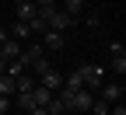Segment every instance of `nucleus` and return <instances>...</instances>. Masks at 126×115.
<instances>
[{"label": "nucleus", "instance_id": "1", "mask_svg": "<svg viewBox=\"0 0 126 115\" xmlns=\"http://www.w3.org/2000/svg\"><path fill=\"white\" fill-rule=\"evenodd\" d=\"M74 73H77V80H81V87H84V91H94V87H102V84H105L102 66H91V63H81Z\"/></svg>", "mask_w": 126, "mask_h": 115}, {"label": "nucleus", "instance_id": "2", "mask_svg": "<svg viewBox=\"0 0 126 115\" xmlns=\"http://www.w3.org/2000/svg\"><path fill=\"white\" fill-rule=\"evenodd\" d=\"M91 105H94V94H91V91H77V94L70 98V115H88Z\"/></svg>", "mask_w": 126, "mask_h": 115}, {"label": "nucleus", "instance_id": "3", "mask_svg": "<svg viewBox=\"0 0 126 115\" xmlns=\"http://www.w3.org/2000/svg\"><path fill=\"white\" fill-rule=\"evenodd\" d=\"M39 84H42V87H46V91H53V94H56V91H60V87H63V73H60V70H53V66H49V70H46V73H39Z\"/></svg>", "mask_w": 126, "mask_h": 115}, {"label": "nucleus", "instance_id": "4", "mask_svg": "<svg viewBox=\"0 0 126 115\" xmlns=\"http://www.w3.org/2000/svg\"><path fill=\"white\" fill-rule=\"evenodd\" d=\"M98 98H102L105 105H119V101H123V87H119V84H102V87H98Z\"/></svg>", "mask_w": 126, "mask_h": 115}, {"label": "nucleus", "instance_id": "5", "mask_svg": "<svg viewBox=\"0 0 126 115\" xmlns=\"http://www.w3.org/2000/svg\"><path fill=\"white\" fill-rule=\"evenodd\" d=\"M39 45L46 49V52H60V49H63V35H60V31H46Z\"/></svg>", "mask_w": 126, "mask_h": 115}, {"label": "nucleus", "instance_id": "6", "mask_svg": "<svg viewBox=\"0 0 126 115\" xmlns=\"http://www.w3.org/2000/svg\"><path fill=\"white\" fill-rule=\"evenodd\" d=\"M7 35H11L14 42H25V38L32 35V31H28V25H25V21H14V25L7 28Z\"/></svg>", "mask_w": 126, "mask_h": 115}, {"label": "nucleus", "instance_id": "7", "mask_svg": "<svg viewBox=\"0 0 126 115\" xmlns=\"http://www.w3.org/2000/svg\"><path fill=\"white\" fill-rule=\"evenodd\" d=\"M32 98H35V105H42V108H46V105L53 101V91H46L39 80H35V87H32Z\"/></svg>", "mask_w": 126, "mask_h": 115}, {"label": "nucleus", "instance_id": "8", "mask_svg": "<svg viewBox=\"0 0 126 115\" xmlns=\"http://www.w3.org/2000/svg\"><path fill=\"white\" fill-rule=\"evenodd\" d=\"M63 11H67V14H70V18L77 21V18H81V14L88 11V4H84V0H67V4H63Z\"/></svg>", "mask_w": 126, "mask_h": 115}, {"label": "nucleus", "instance_id": "9", "mask_svg": "<svg viewBox=\"0 0 126 115\" xmlns=\"http://www.w3.org/2000/svg\"><path fill=\"white\" fill-rule=\"evenodd\" d=\"M14 105H18V108H35V98H32V91H18V94H14Z\"/></svg>", "mask_w": 126, "mask_h": 115}, {"label": "nucleus", "instance_id": "10", "mask_svg": "<svg viewBox=\"0 0 126 115\" xmlns=\"http://www.w3.org/2000/svg\"><path fill=\"white\" fill-rule=\"evenodd\" d=\"M0 94H4V98H14V94H18V87H14V77L0 73Z\"/></svg>", "mask_w": 126, "mask_h": 115}, {"label": "nucleus", "instance_id": "11", "mask_svg": "<svg viewBox=\"0 0 126 115\" xmlns=\"http://www.w3.org/2000/svg\"><path fill=\"white\" fill-rule=\"evenodd\" d=\"M4 73H7V77H14V80H18V77H21V73H28V70H25V63H21V59H11V63H7V66H4Z\"/></svg>", "mask_w": 126, "mask_h": 115}, {"label": "nucleus", "instance_id": "12", "mask_svg": "<svg viewBox=\"0 0 126 115\" xmlns=\"http://www.w3.org/2000/svg\"><path fill=\"white\" fill-rule=\"evenodd\" d=\"M32 18H35V4H32V0H28V4H18V21H32Z\"/></svg>", "mask_w": 126, "mask_h": 115}, {"label": "nucleus", "instance_id": "13", "mask_svg": "<svg viewBox=\"0 0 126 115\" xmlns=\"http://www.w3.org/2000/svg\"><path fill=\"white\" fill-rule=\"evenodd\" d=\"M14 87H18V91H32V87H35V77H32V73H21L18 80H14Z\"/></svg>", "mask_w": 126, "mask_h": 115}, {"label": "nucleus", "instance_id": "14", "mask_svg": "<svg viewBox=\"0 0 126 115\" xmlns=\"http://www.w3.org/2000/svg\"><path fill=\"white\" fill-rule=\"evenodd\" d=\"M84 25H88V28H98V25H102L98 11H88V14H84Z\"/></svg>", "mask_w": 126, "mask_h": 115}, {"label": "nucleus", "instance_id": "15", "mask_svg": "<svg viewBox=\"0 0 126 115\" xmlns=\"http://www.w3.org/2000/svg\"><path fill=\"white\" fill-rule=\"evenodd\" d=\"M112 70H116L119 77L126 73V56H112Z\"/></svg>", "mask_w": 126, "mask_h": 115}, {"label": "nucleus", "instance_id": "16", "mask_svg": "<svg viewBox=\"0 0 126 115\" xmlns=\"http://www.w3.org/2000/svg\"><path fill=\"white\" fill-rule=\"evenodd\" d=\"M109 52H112V56H126V49H123V42H112V45H109Z\"/></svg>", "mask_w": 126, "mask_h": 115}, {"label": "nucleus", "instance_id": "17", "mask_svg": "<svg viewBox=\"0 0 126 115\" xmlns=\"http://www.w3.org/2000/svg\"><path fill=\"white\" fill-rule=\"evenodd\" d=\"M11 112V98H4V94H0V115H7Z\"/></svg>", "mask_w": 126, "mask_h": 115}, {"label": "nucleus", "instance_id": "18", "mask_svg": "<svg viewBox=\"0 0 126 115\" xmlns=\"http://www.w3.org/2000/svg\"><path fill=\"white\" fill-rule=\"evenodd\" d=\"M28 115H49V112H46L42 105H35V108H28Z\"/></svg>", "mask_w": 126, "mask_h": 115}, {"label": "nucleus", "instance_id": "19", "mask_svg": "<svg viewBox=\"0 0 126 115\" xmlns=\"http://www.w3.org/2000/svg\"><path fill=\"white\" fill-rule=\"evenodd\" d=\"M35 7H49V4H56V0H32Z\"/></svg>", "mask_w": 126, "mask_h": 115}, {"label": "nucleus", "instance_id": "20", "mask_svg": "<svg viewBox=\"0 0 126 115\" xmlns=\"http://www.w3.org/2000/svg\"><path fill=\"white\" fill-rule=\"evenodd\" d=\"M7 38H11V35H7V28H0V45H4Z\"/></svg>", "mask_w": 126, "mask_h": 115}, {"label": "nucleus", "instance_id": "21", "mask_svg": "<svg viewBox=\"0 0 126 115\" xmlns=\"http://www.w3.org/2000/svg\"><path fill=\"white\" fill-rule=\"evenodd\" d=\"M14 4H28V0H14Z\"/></svg>", "mask_w": 126, "mask_h": 115}, {"label": "nucleus", "instance_id": "22", "mask_svg": "<svg viewBox=\"0 0 126 115\" xmlns=\"http://www.w3.org/2000/svg\"><path fill=\"white\" fill-rule=\"evenodd\" d=\"M84 4H94V0H84Z\"/></svg>", "mask_w": 126, "mask_h": 115}]
</instances>
